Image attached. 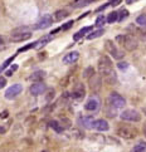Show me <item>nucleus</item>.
Wrapping results in <instances>:
<instances>
[{"instance_id":"obj_1","label":"nucleus","mask_w":146,"mask_h":152,"mask_svg":"<svg viewBox=\"0 0 146 152\" xmlns=\"http://www.w3.org/2000/svg\"><path fill=\"white\" fill-rule=\"evenodd\" d=\"M98 71L107 84H115L117 82V76H116V72L113 71L112 60L107 55L101 57L98 59Z\"/></svg>"},{"instance_id":"obj_2","label":"nucleus","mask_w":146,"mask_h":152,"mask_svg":"<svg viewBox=\"0 0 146 152\" xmlns=\"http://www.w3.org/2000/svg\"><path fill=\"white\" fill-rule=\"evenodd\" d=\"M116 41H118V43L128 52H132L137 48V40L134 35H123V34L117 35Z\"/></svg>"},{"instance_id":"obj_3","label":"nucleus","mask_w":146,"mask_h":152,"mask_svg":"<svg viewBox=\"0 0 146 152\" xmlns=\"http://www.w3.org/2000/svg\"><path fill=\"white\" fill-rule=\"evenodd\" d=\"M117 135L120 136L122 138H126V140H131V138H135L137 135V131L136 128H132L130 126H126V124H122L120 127L117 128Z\"/></svg>"},{"instance_id":"obj_4","label":"nucleus","mask_w":146,"mask_h":152,"mask_svg":"<svg viewBox=\"0 0 146 152\" xmlns=\"http://www.w3.org/2000/svg\"><path fill=\"white\" fill-rule=\"evenodd\" d=\"M121 118L123 121H128V122H139L141 119V114L135 109H125L121 113Z\"/></svg>"},{"instance_id":"obj_5","label":"nucleus","mask_w":146,"mask_h":152,"mask_svg":"<svg viewBox=\"0 0 146 152\" xmlns=\"http://www.w3.org/2000/svg\"><path fill=\"white\" fill-rule=\"evenodd\" d=\"M88 84H90L91 91L93 92V93H97V92L101 89V87H102V79H101V77L98 74H96V73H93V74H92L88 78Z\"/></svg>"},{"instance_id":"obj_6","label":"nucleus","mask_w":146,"mask_h":152,"mask_svg":"<svg viewBox=\"0 0 146 152\" xmlns=\"http://www.w3.org/2000/svg\"><path fill=\"white\" fill-rule=\"evenodd\" d=\"M110 103H111V106L115 108H122L126 104V101H125V98L120 96L118 93L112 92L110 94Z\"/></svg>"},{"instance_id":"obj_7","label":"nucleus","mask_w":146,"mask_h":152,"mask_svg":"<svg viewBox=\"0 0 146 152\" xmlns=\"http://www.w3.org/2000/svg\"><path fill=\"white\" fill-rule=\"evenodd\" d=\"M105 47H106V50L109 52V53L113 57V58H116V59H120L121 57L123 55L120 50L117 49V47L113 44V41L112 40H106V43H105Z\"/></svg>"},{"instance_id":"obj_8","label":"nucleus","mask_w":146,"mask_h":152,"mask_svg":"<svg viewBox=\"0 0 146 152\" xmlns=\"http://www.w3.org/2000/svg\"><path fill=\"white\" fill-rule=\"evenodd\" d=\"M52 22H53L52 15L45 14V15H43V17L37 22V24L34 25V29H44V28H48L52 24Z\"/></svg>"},{"instance_id":"obj_9","label":"nucleus","mask_w":146,"mask_h":152,"mask_svg":"<svg viewBox=\"0 0 146 152\" xmlns=\"http://www.w3.org/2000/svg\"><path fill=\"white\" fill-rule=\"evenodd\" d=\"M23 91V87H21V84H13L12 87H9L7 92H5V98L7 99H13L18 96V94Z\"/></svg>"},{"instance_id":"obj_10","label":"nucleus","mask_w":146,"mask_h":152,"mask_svg":"<svg viewBox=\"0 0 146 152\" xmlns=\"http://www.w3.org/2000/svg\"><path fill=\"white\" fill-rule=\"evenodd\" d=\"M86 96V88L83 83H77L72 91V98L74 99H82Z\"/></svg>"},{"instance_id":"obj_11","label":"nucleus","mask_w":146,"mask_h":152,"mask_svg":"<svg viewBox=\"0 0 146 152\" xmlns=\"http://www.w3.org/2000/svg\"><path fill=\"white\" fill-rule=\"evenodd\" d=\"M47 89V86L43 82H34L33 84L30 86V93L33 96H39V94L44 93Z\"/></svg>"},{"instance_id":"obj_12","label":"nucleus","mask_w":146,"mask_h":152,"mask_svg":"<svg viewBox=\"0 0 146 152\" xmlns=\"http://www.w3.org/2000/svg\"><path fill=\"white\" fill-rule=\"evenodd\" d=\"M32 38L30 31H24V33H15L10 35V40L12 41H24Z\"/></svg>"},{"instance_id":"obj_13","label":"nucleus","mask_w":146,"mask_h":152,"mask_svg":"<svg viewBox=\"0 0 146 152\" xmlns=\"http://www.w3.org/2000/svg\"><path fill=\"white\" fill-rule=\"evenodd\" d=\"M92 127H93L95 129H97V131L103 132V131H107L110 128V126L105 119H96V121H93V123H92Z\"/></svg>"},{"instance_id":"obj_14","label":"nucleus","mask_w":146,"mask_h":152,"mask_svg":"<svg viewBox=\"0 0 146 152\" xmlns=\"http://www.w3.org/2000/svg\"><path fill=\"white\" fill-rule=\"evenodd\" d=\"M79 58V53L78 52H71V53H68L63 57V63L64 64H72V63L77 62Z\"/></svg>"},{"instance_id":"obj_15","label":"nucleus","mask_w":146,"mask_h":152,"mask_svg":"<svg viewBox=\"0 0 146 152\" xmlns=\"http://www.w3.org/2000/svg\"><path fill=\"white\" fill-rule=\"evenodd\" d=\"M98 107H100V102L97 101L96 98H90L88 101H87V103L84 104V108L87 109V111H91V112H93V111H97L98 109Z\"/></svg>"},{"instance_id":"obj_16","label":"nucleus","mask_w":146,"mask_h":152,"mask_svg":"<svg viewBox=\"0 0 146 152\" xmlns=\"http://www.w3.org/2000/svg\"><path fill=\"white\" fill-rule=\"evenodd\" d=\"M51 40H53V34H48V35H45V36H43L42 39H39V40H37V44H35V48H42V47H44V45H47L48 43H49Z\"/></svg>"},{"instance_id":"obj_17","label":"nucleus","mask_w":146,"mask_h":152,"mask_svg":"<svg viewBox=\"0 0 146 152\" xmlns=\"http://www.w3.org/2000/svg\"><path fill=\"white\" fill-rule=\"evenodd\" d=\"M45 74H47V73L44 71H37V72H34L33 74L30 76L29 79L33 81V82H42L45 78Z\"/></svg>"},{"instance_id":"obj_18","label":"nucleus","mask_w":146,"mask_h":152,"mask_svg":"<svg viewBox=\"0 0 146 152\" xmlns=\"http://www.w3.org/2000/svg\"><path fill=\"white\" fill-rule=\"evenodd\" d=\"M78 123L81 126H83L84 128H91L92 123H93V118H92L91 116H88V117H81L78 119Z\"/></svg>"},{"instance_id":"obj_19","label":"nucleus","mask_w":146,"mask_h":152,"mask_svg":"<svg viewBox=\"0 0 146 152\" xmlns=\"http://www.w3.org/2000/svg\"><path fill=\"white\" fill-rule=\"evenodd\" d=\"M95 0H74L72 3V7L73 8H83V7H87V5L92 4Z\"/></svg>"},{"instance_id":"obj_20","label":"nucleus","mask_w":146,"mask_h":152,"mask_svg":"<svg viewBox=\"0 0 146 152\" xmlns=\"http://www.w3.org/2000/svg\"><path fill=\"white\" fill-rule=\"evenodd\" d=\"M49 124H51V127L56 131V132H58V133H62V132H63L64 127H63L62 124H59V122H57V121H52Z\"/></svg>"},{"instance_id":"obj_21","label":"nucleus","mask_w":146,"mask_h":152,"mask_svg":"<svg viewBox=\"0 0 146 152\" xmlns=\"http://www.w3.org/2000/svg\"><path fill=\"white\" fill-rule=\"evenodd\" d=\"M67 15H68L67 10H58V12H56V14H54V20L59 22V20H62V19L66 18Z\"/></svg>"},{"instance_id":"obj_22","label":"nucleus","mask_w":146,"mask_h":152,"mask_svg":"<svg viewBox=\"0 0 146 152\" xmlns=\"http://www.w3.org/2000/svg\"><path fill=\"white\" fill-rule=\"evenodd\" d=\"M102 34H103V29H98V30H96V31H92V33L87 36V39L88 40H92V39H95V38H98V36H101Z\"/></svg>"},{"instance_id":"obj_23","label":"nucleus","mask_w":146,"mask_h":152,"mask_svg":"<svg viewBox=\"0 0 146 152\" xmlns=\"http://www.w3.org/2000/svg\"><path fill=\"white\" fill-rule=\"evenodd\" d=\"M15 57H17V55H13V57H10V58H8L7 60H5V62L3 63L1 65H0V73H1L4 69H7V67L10 64V63H13V60L15 59Z\"/></svg>"},{"instance_id":"obj_24","label":"nucleus","mask_w":146,"mask_h":152,"mask_svg":"<svg viewBox=\"0 0 146 152\" xmlns=\"http://www.w3.org/2000/svg\"><path fill=\"white\" fill-rule=\"evenodd\" d=\"M107 22H109V23H115L116 22V20H118V13H116V12H112V13H110L109 14V17H107Z\"/></svg>"},{"instance_id":"obj_25","label":"nucleus","mask_w":146,"mask_h":152,"mask_svg":"<svg viewBox=\"0 0 146 152\" xmlns=\"http://www.w3.org/2000/svg\"><path fill=\"white\" fill-rule=\"evenodd\" d=\"M136 23L140 25V27L146 28V14H142V15H140V17H137Z\"/></svg>"},{"instance_id":"obj_26","label":"nucleus","mask_w":146,"mask_h":152,"mask_svg":"<svg viewBox=\"0 0 146 152\" xmlns=\"http://www.w3.org/2000/svg\"><path fill=\"white\" fill-rule=\"evenodd\" d=\"M134 31L136 33L137 38H139L140 40H145V41H146V31H144V30H141V29H134Z\"/></svg>"},{"instance_id":"obj_27","label":"nucleus","mask_w":146,"mask_h":152,"mask_svg":"<svg viewBox=\"0 0 146 152\" xmlns=\"http://www.w3.org/2000/svg\"><path fill=\"white\" fill-rule=\"evenodd\" d=\"M134 151H135V152H144V151H146V143H145V142L137 143V145L134 147Z\"/></svg>"},{"instance_id":"obj_28","label":"nucleus","mask_w":146,"mask_h":152,"mask_svg":"<svg viewBox=\"0 0 146 152\" xmlns=\"http://www.w3.org/2000/svg\"><path fill=\"white\" fill-rule=\"evenodd\" d=\"M93 73H95V69H93V68H92V67H88V68H86V69L83 71V78H90L92 74H93Z\"/></svg>"},{"instance_id":"obj_29","label":"nucleus","mask_w":146,"mask_h":152,"mask_svg":"<svg viewBox=\"0 0 146 152\" xmlns=\"http://www.w3.org/2000/svg\"><path fill=\"white\" fill-rule=\"evenodd\" d=\"M105 22H106V18L103 17V15H100V17L96 19V24H95V25L100 28V27H102V25L105 24Z\"/></svg>"},{"instance_id":"obj_30","label":"nucleus","mask_w":146,"mask_h":152,"mask_svg":"<svg viewBox=\"0 0 146 152\" xmlns=\"http://www.w3.org/2000/svg\"><path fill=\"white\" fill-rule=\"evenodd\" d=\"M24 31H29V28L28 27H19L17 29H14L12 31V34H15V33H24Z\"/></svg>"},{"instance_id":"obj_31","label":"nucleus","mask_w":146,"mask_h":152,"mask_svg":"<svg viewBox=\"0 0 146 152\" xmlns=\"http://www.w3.org/2000/svg\"><path fill=\"white\" fill-rule=\"evenodd\" d=\"M118 14H120V17H118V20H120V22H122L123 19H126L128 17V12H127V10H123V9Z\"/></svg>"},{"instance_id":"obj_32","label":"nucleus","mask_w":146,"mask_h":152,"mask_svg":"<svg viewBox=\"0 0 146 152\" xmlns=\"http://www.w3.org/2000/svg\"><path fill=\"white\" fill-rule=\"evenodd\" d=\"M35 44H37V41H34V43H32V44L25 45V47H23V48H19V49H18V52H25V50H28V49L35 48Z\"/></svg>"},{"instance_id":"obj_33","label":"nucleus","mask_w":146,"mask_h":152,"mask_svg":"<svg viewBox=\"0 0 146 152\" xmlns=\"http://www.w3.org/2000/svg\"><path fill=\"white\" fill-rule=\"evenodd\" d=\"M73 24H74V23H73V20H71V22H68L67 24H64L61 29H62V30H68L71 27H73Z\"/></svg>"},{"instance_id":"obj_34","label":"nucleus","mask_w":146,"mask_h":152,"mask_svg":"<svg viewBox=\"0 0 146 152\" xmlns=\"http://www.w3.org/2000/svg\"><path fill=\"white\" fill-rule=\"evenodd\" d=\"M117 67L120 68V69H126V68L128 67V64H127L126 62H120V63L117 64Z\"/></svg>"},{"instance_id":"obj_35","label":"nucleus","mask_w":146,"mask_h":152,"mask_svg":"<svg viewBox=\"0 0 146 152\" xmlns=\"http://www.w3.org/2000/svg\"><path fill=\"white\" fill-rule=\"evenodd\" d=\"M47 98V101H52V98H54V91H49V92H48V96L45 97Z\"/></svg>"},{"instance_id":"obj_36","label":"nucleus","mask_w":146,"mask_h":152,"mask_svg":"<svg viewBox=\"0 0 146 152\" xmlns=\"http://www.w3.org/2000/svg\"><path fill=\"white\" fill-rule=\"evenodd\" d=\"M92 29H93V27H86V28H83V29H81L79 31L82 34H86V33H88V31H91Z\"/></svg>"},{"instance_id":"obj_37","label":"nucleus","mask_w":146,"mask_h":152,"mask_svg":"<svg viewBox=\"0 0 146 152\" xmlns=\"http://www.w3.org/2000/svg\"><path fill=\"white\" fill-rule=\"evenodd\" d=\"M83 36V34L81 33V31H78V33H76L74 35H73V40H79L81 38H82Z\"/></svg>"},{"instance_id":"obj_38","label":"nucleus","mask_w":146,"mask_h":152,"mask_svg":"<svg viewBox=\"0 0 146 152\" xmlns=\"http://www.w3.org/2000/svg\"><path fill=\"white\" fill-rule=\"evenodd\" d=\"M34 119H35V118H34L33 116H30V117H28V118H26V119H25V124H26V126H29V124H30L32 122H34Z\"/></svg>"},{"instance_id":"obj_39","label":"nucleus","mask_w":146,"mask_h":152,"mask_svg":"<svg viewBox=\"0 0 146 152\" xmlns=\"http://www.w3.org/2000/svg\"><path fill=\"white\" fill-rule=\"evenodd\" d=\"M5 84H7V79L4 77H0V88H3Z\"/></svg>"},{"instance_id":"obj_40","label":"nucleus","mask_w":146,"mask_h":152,"mask_svg":"<svg viewBox=\"0 0 146 152\" xmlns=\"http://www.w3.org/2000/svg\"><path fill=\"white\" fill-rule=\"evenodd\" d=\"M8 114H9L8 111H4V112L0 113V118H8Z\"/></svg>"},{"instance_id":"obj_41","label":"nucleus","mask_w":146,"mask_h":152,"mask_svg":"<svg viewBox=\"0 0 146 152\" xmlns=\"http://www.w3.org/2000/svg\"><path fill=\"white\" fill-rule=\"evenodd\" d=\"M13 73H14L13 69H9V71H7V73H5V76H7V77H12V76H13Z\"/></svg>"},{"instance_id":"obj_42","label":"nucleus","mask_w":146,"mask_h":152,"mask_svg":"<svg viewBox=\"0 0 146 152\" xmlns=\"http://www.w3.org/2000/svg\"><path fill=\"white\" fill-rule=\"evenodd\" d=\"M10 69H13V71L15 72V71H17V69H18V65H17V64H14V65H13L12 68H10Z\"/></svg>"},{"instance_id":"obj_43","label":"nucleus","mask_w":146,"mask_h":152,"mask_svg":"<svg viewBox=\"0 0 146 152\" xmlns=\"http://www.w3.org/2000/svg\"><path fill=\"white\" fill-rule=\"evenodd\" d=\"M4 44V38L3 36H0V45H3Z\"/></svg>"},{"instance_id":"obj_44","label":"nucleus","mask_w":146,"mask_h":152,"mask_svg":"<svg viewBox=\"0 0 146 152\" xmlns=\"http://www.w3.org/2000/svg\"><path fill=\"white\" fill-rule=\"evenodd\" d=\"M144 135H145V137H146V123H144Z\"/></svg>"},{"instance_id":"obj_45","label":"nucleus","mask_w":146,"mask_h":152,"mask_svg":"<svg viewBox=\"0 0 146 152\" xmlns=\"http://www.w3.org/2000/svg\"><path fill=\"white\" fill-rule=\"evenodd\" d=\"M5 132V128H1V127H0V133H4Z\"/></svg>"},{"instance_id":"obj_46","label":"nucleus","mask_w":146,"mask_h":152,"mask_svg":"<svg viewBox=\"0 0 146 152\" xmlns=\"http://www.w3.org/2000/svg\"><path fill=\"white\" fill-rule=\"evenodd\" d=\"M144 113H146V108H144Z\"/></svg>"}]
</instances>
